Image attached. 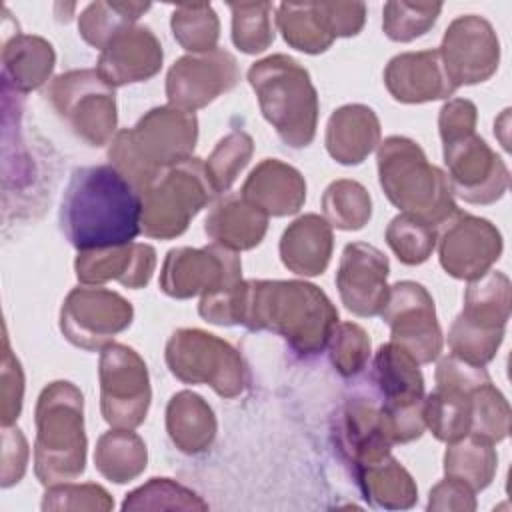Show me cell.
<instances>
[{
    "instance_id": "cell-1",
    "label": "cell",
    "mask_w": 512,
    "mask_h": 512,
    "mask_svg": "<svg viewBox=\"0 0 512 512\" xmlns=\"http://www.w3.org/2000/svg\"><path fill=\"white\" fill-rule=\"evenodd\" d=\"M60 230L78 250L130 244L140 234L142 196L112 166H80L60 204Z\"/></svg>"
},
{
    "instance_id": "cell-2",
    "label": "cell",
    "mask_w": 512,
    "mask_h": 512,
    "mask_svg": "<svg viewBox=\"0 0 512 512\" xmlns=\"http://www.w3.org/2000/svg\"><path fill=\"white\" fill-rule=\"evenodd\" d=\"M240 324L282 336L302 358L322 352L338 324V310L314 284L300 280H244Z\"/></svg>"
},
{
    "instance_id": "cell-3",
    "label": "cell",
    "mask_w": 512,
    "mask_h": 512,
    "mask_svg": "<svg viewBox=\"0 0 512 512\" xmlns=\"http://www.w3.org/2000/svg\"><path fill=\"white\" fill-rule=\"evenodd\" d=\"M198 140L194 112L176 106L148 110L132 128L120 130L108 150L110 164L142 194L166 168L192 158Z\"/></svg>"
},
{
    "instance_id": "cell-4",
    "label": "cell",
    "mask_w": 512,
    "mask_h": 512,
    "mask_svg": "<svg viewBox=\"0 0 512 512\" xmlns=\"http://www.w3.org/2000/svg\"><path fill=\"white\" fill-rule=\"evenodd\" d=\"M34 472L44 486L78 478L86 468L84 398L66 380L48 384L36 402Z\"/></svg>"
},
{
    "instance_id": "cell-5",
    "label": "cell",
    "mask_w": 512,
    "mask_h": 512,
    "mask_svg": "<svg viewBox=\"0 0 512 512\" xmlns=\"http://www.w3.org/2000/svg\"><path fill=\"white\" fill-rule=\"evenodd\" d=\"M378 178L386 198L430 226H442L456 210L446 174L428 162L424 150L406 136H388L378 148Z\"/></svg>"
},
{
    "instance_id": "cell-6",
    "label": "cell",
    "mask_w": 512,
    "mask_h": 512,
    "mask_svg": "<svg viewBox=\"0 0 512 512\" xmlns=\"http://www.w3.org/2000/svg\"><path fill=\"white\" fill-rule=\"evenodd\" d=\"M262 116L280 140L292 148L308 146L316 136L318 92L300 62L286 54H272L248 70Z\"/></svg>"
},
{
    "instance_id": "cell-7",
    "label": "cell",
    "mask_w": 512,
    "mask_h": 512,
    "mask_svg": "<svg viewBox=\"0 0 512 512\" xmlns=\"http://www.w3.org/2000/svg\"><path fill=\"white\" fill-rule=\"evenodd\" d=\"M510 280L498 270H488L472 280L464 294V308L448 332V346L454 356L486 366L504 340L510 316Z\"/></svg>"
},
{
    "instance_id": "cell-8",
    "label": "cell",
    "mask_w": 512,
    "mask_h": 512,
    "mask_svg": "<svg viewBox=\"0 0 512 512\" xmlns=\"http://www.w3.org/2000/svg\"><path fill=\"white\" fill-rule=\"evenodd\" d=\"M214 188L204 162L188 158L160 172L142 196L140 232L148 238L170 240L180 236L190 220L212 200Z\"/></svg>"
},
{
    "instance_id": "cell-9",
    "label": "cell",
    "mask_w": 512,
    "mask_h": 512,
    "mask_svg": "<svg viewBox=\"0 0 512 512\" xmlns=\"http://www.w3.org/2000/svg\"><path fill=\"white\" fill-rule=\"evenodd\" d=\"M166 364L186 384H208L222 398H236L248 384L240 352L226 340L198 330L180 328L166 342Z\"/></svg>"
},
{
    "instance_id": "cell-10",
    "label": "cell",
    "mask_w": 512,
    "mask_h": 512,
    "mask_svg": "<svg viewBox=\"0 0 512 512\" xmlns=\"http://www.w3.org/2000/svg\"><path fill=\"white\" fill-rule=\"evenodd\" d=\"M46 98L54 112L88 146H104L118 124L116 94L96 70H70L56 76Z\"/></svg>"
},
{
    "instance_id": "cell-11",
    "label": "cell",
    "mask_w": 512,
    "mask_h": 512,
    "mask_svg": "<svg viewBox=\"0 0 512 512\" xmlns=\"http://www.w3.org/2000/svg\"><path fill=\"white\" fill-rule=\"evenodd\" d=\"M100 410L112 428H136L144 422L150 406V378L140 354L114 344L102 348L100 366Z\"/></svg>"
},
{
    "instance_id": "cell-12",
    "label": "cell",
    "mask_w": 512,
    "mask_h": 512,
    "mask_svg": "<svg viewBox=\"0 0 512 512\" xmlns=\"http://www.w3.org/2000/svg\"><path fill=\"white\" fill-rule=\"evenodd\" d=\"M390 326V342L404 348L418 364H430L442 352V330L428 290L412 280L390 286L380 312Z\"/></svg>"
},
{
    "instance_id": "cell-13",
    "label": "cell",
    "mask_w": 512,
    "mask_h": 512,
    "mask_svg": "<svg viewBox=\"0 0 512 512\" xmlns=\"http://www.w3.org/2000/svg\"><path fill=\"white\" fill-rule=\"evenodd\" d=\"M132 304L106 288H74L60 310L64 338L82 350H100L132 324Z\"/></svg>"
},
{
    "instance_id": "cell-14",
    "label": "cell",
    "mask_w": 512,
    "mask_h": 512,
    "mask_svg": "<svg viewBox=\"0 0 512 512\" xmlns=\"http://www.w3.org/2000/svg\"><path fill=\"white\" fill-rule=\"evenodd\" d=\"M242 280L240 256L220 244L172 248L160 270V290L172 298L214 294Z\"/></svg>"
},
{
    "instance_id": "cell-15",
    "label": "cell",
    "mask_w": 512,
    "mask_h": 512,
    "mask_svg": "<svg viewBox=\"0 0 512 512\" xmlns=\"http://www.w3.org/2000/svg\"><path fill=\"white\" fill-rule=\"evenodd\" d=\"M444 164L452 194L468 204H492L508 190L504 160L474 132L444 142Z\"/></svg>"
},
{
    "instance_id": "cell-16",
    "label": "cell",
    "mask_w": 512,
    "mask_h": 512,
    "mask_svg": "<svg viewBox=\"0 0 512 512\" xmlns=\"http://www.w3.org/2000/svg\"><path fill=\"white\" fill-rule=\"evenodd\" d=\"M436 242L446 274L468 282L484 276L504 248L502 234L490 220L460 210L442 224Z\"/></svg>"
},
{
    "instance_id": "cell-17",
    "label": "cell",
    "mask_w": 512,
    "mask_h": 512,
    "mask_svg": "<svg viewBox=\"0 0 512 512\" xmlns=\"http://www.w3.org/2000/svg\"><path fill=\"white\" fill-rule=\"evenodd\" d=\"M438 52L444 72L456 90L464 84L486 82L500 62V42L492 24L476 14L452 20Z\"/></svg>"
},
{
    "instance_id": "cell-18",
    "label": "cell",
    "mask_w": 512,
    "mask_h": 512,
    "mask_svg": "<svg viewBox=\"0 0 512 512\" xmlns=\"http://www.w3.org/2000/svg\"><path fill=\"white\" fill-rule=\"evenodd\" d=\"M238 80V62L230 52L214 48L202 54H186L168 70L166 96L170 106L194 112L232 90Z\"/></svg>"
},
{
    "instance_id": "cell-19",
    "label": "cell",
    "mask_w": 512,
    "mask_h": 512,
    "mask_svg": "<svg viewBox=\"0 0 512 512\" xmlns=\"http://www.w3.org/2000/svg\"><path fill=\"white\" fill-rule=\"evenodd\" d=\"M388 272V258L376 246L366 242L346 244L336 272L342 304L356 316L380 314L390 292Z\"/></svg>"
},
{
    "instance_id": "cell-20",
    "label": "cell",
    "mask_w": 512,
    "mask_h": 512,
    "mask_svg": "<svg viewBox=\"0 0 512 512\" xmlns=\"http://www.w3.org/2000/svg\"><path fill=\"white\" fill-rule=\"evenodd\" d=\"M162 44L148 26H126L102 48L96 72L112 88L144 82L162 68Z\"/></svg>"
},
{
    "instance_id": "cell-21",
    "label": "cell",
    "mask_w": 512,
    "mask_h": 512,
    "mask_svg": "<svg viewBox=\"0 0 512 512\" xmlns=\"http://www.w3.org/2000/svg\"><path fill=\"white\" fill-rule=\"evenodd\" d=\"M336 448L352 470L378 462L390 454L380 416V404L374 398L354 396L346 400L336 416Z\"/></svg>"
},
{
    "instance_id": "cell-22",
    "label": "cell",
    "mask_w": 512,
    "mask_h": 512,
    "mask_svg": "<svg viewBox=\"0 0 512 512\" xmlns=\"http://www.w3.org/2000/svg\"><path fill=\"white\" fill-rule=\"evenodd\" d=\"M156 268V250L150 244L130 242L100 250L78 252L74 270L82 284L118 280L126 288H144Z\"/></svg>"
},
{
    "instance_id": "cell-23",
    "label": "cell",
    "mask_w": 512,
    "mask_h": 512,
    "mask_svg": "<svg viewBox=\"0 0 512 512\" xmlns=\"http://www.w3.org/2000/svg\"><path fill=\"white\" fill-rule=\"evenodd\" d=\"M384 84L392 98L404 104L440 100L456 92L444 72L438 50L404 52L394 56L384 70Z\"/></svg>"
},
{
    "instance_id": "cell-24",
    "label": "cell",
    "mask_w": 512,
    "mask_h": 512,
    "mask_svg": "<svg viewBox=\"0 0 512 512\" xmlns=\"http://www.w3.org/2000/svg\"><path fill=\"white\" fill-rule=\"evenodd\" d=\"M240 196L266 216H290L306 202V180L294 166L266 158L250 172Z\"/></svg>"
},
{
    "instance_id": "cell-25",
    "label": "cell",
    "mask_w": 512,
    "mask_h": 512,
    "mask_svg": "<svg viewBox=\"0 0 512 512\" xmlns=\"http://www.w3.org/2000/svg\"><path fill=\"white\" fill-rule=\"evenodd\" d=\"M324 142L338 164H360L380 144V120L364 104L340 106L328 118Z\"/></svg>"
},
{
    "instance_id": "cell-26",
    "label": "cell",
    "mask_w": 512,
    "mask_h": 512,
    "mask_svg": "<svg viewBox=\"0 0 512 512\" xmlns=\"http://www.w3.org/2000/svg\"><path fill=\"white\" fill-rule=\"evenodd\" d=\"M332 226L318 214L296 218L280 238L282 264L300 276H318L332 256Z\"/></svg>"
},
{
    "instance_id": "cell-27",
    "label": "cell",
    "mask_w": 512,
    "mask_h": 512,
    "mask_svg": "<svg viewBox=\"0 0 512 512\" xmlns=\"http://www.w3.org/2000/svg\"><path fill=\"white\" fill-rule=\"evenodd\" d=\"M266 228L268 216L236 194L218 200L204 220L206 236L232 252L258 246Z\"/></svg>"
},
{
    "instance_id": "cell-28",
    "label": "cell",
    "mask_w": 512,
    "mask_h": 512,
    "mask_svg": "<svg viewBox=\"0 0 512 512\" xmlns=\"http://www.w3.org/2000/svg\"><path fill=\"white\" fill-rule=\"evenodd\" d=\"M372 382L382 394V408H404L424 400V378L418 362L398 344H382L372 362Z\"/></svg>"
},
{
    "instance_id": "cell-29",
    "label": "cell",
    "mask_w": 512,
    "mask_h": 512,
    "mask_svg": "<svg viewBox=\"0 0 512 512\" xmlns=\"http://www.w3.org/2000/svg\"><path fill=\"white\" fill-rule=\"evenodd\" d=\"M216 416L210 404L190 390L174 394L166 406V430L184 454H200L216 438Z\"/></svg>"
},
{
    "instance_id": "cell-30",
    "label": "cell",
    "mask_w": 512,
    "mask_h": 512,
    "mask_svg": "<svg viewBox=\"0 0 512 512\" xmlns=\"http://www.w3.org/2000/svg\"><path fill=\"white\" fill-rule=\"evenodd\" d=\"M54 62V48L42 36L16 32L10 40H4V84L14 86L16 92L26 94L40 88L52 74Z\"/></svg>"
},
{
    "instance_id": "cell-31",
    "label": "cell",
    "mask_w": 512,
    "mask_h": 512,
    "mask_svg": "<svg viewBox=\"0 0 512 512\" xmlns=\"http://www.w3.org/2000/svg\"><path fill=\"white\" fill-rule=\"evenodd\" d=\"M362 496L376 508L404 510L418 500V488L410 472L390 454L378 462L354 470Z\"/></svg>"
},
{
    "instance_id": "cell-32",
    "label": "cell",
    "mask_w": 512,
    "mask_h": 512,
    "mask_svg": "<svg viewBox=\"0 0 512 512\" xmlns=\"http://www.w3.org/2000/svg\"><path fill=\"white\" fill-rule=\"evenodd\" d=\"M474 390L450 382H436L434 392L422 404L424 424L436 440L452 444L470 434Z\"/></svg>"
},
{
    "instance_id": "cell-33",
    "label": "cell",
    "mask_w": 512,
    "mask_h": 512,
    "mask_svg": "<svg viewBox=\"0 0 512 512\" xmlns=\"http://www.w3.org/2000/svg\"><path fill=\"white\" fill-rule=\"evenodd\" d=\"M146 462V444L132 428H114L98 438L94 466L106 480L126 484L144 472Z\"/></svg>"
},
{
    "instance_id": "cell-34",
    "label": "cell",
    "mask_w": 512,
    "mask_h": 512,
    "mask_svg": "<svg viewBox=\"0 0 512 512\" xmlns=\"http://www.w3.org/2000/svg\"><path fill=\"white\" fill-rule=\"evenodd\" d=\"M276 24L284 40L306 54H320L336 40L328 26L322 2H284L278 6Z\"/></svg>"
},
{
    "instance_id": "cell-35",
    "label": "cell",
    "mask_w": 512,
    "mask_h": 512,
    "mask_svg": "<svg viewBox=\"0 0 512 512\" xmlns=\"http://www.w3.org/2000/svg\"><path fill=\"white\" fill-rule=\"evenodd\" d=\"M498 466V454L490 442L472 434L452 442L444 454V474L468 484L474 492L490 486Z\"/></svg>"
},
{
    "instance_id": "cell-36",
    "label": "cell",
    "mask_w": 512,
    "mask_h": 512,
    "mask_svg": "<svg viewBox=\"0 0 512 512\" xmlns=\"http://www.w3.org/2000/svg\"><path fill=\"white\" fill-rule=\"evenodd\" d=\"M150 4L144 2H92L78 18L80 36L94 48H104L112 36L132 26Z\"/></svg>"
},
{
    "instance_id": "cell-37",
    "label": "cell",
    "mask_w": 512,
    "mask_h": 512,
    "mask_svg": "<svg viewBox=\"0 0 512 512\" xmlns=\"http://www.w3.org/2000/svg\"><path fill=\"white\" fill-rule=\"evenodd\" d=\"M324 218L338 230H360L372 216L368 190L356 180H334L322 194Z\"/></svg>"
},
{
    "instance_id": "cell-38",
    "label": "cell",
    "mask_w": 512,
    "mask_h": 512,
    "mask_svg": "<svg viewBox=\"0 0 512 512\" xmlns=\"http://www.w3.org/2000/svg\"><path fill=\"white\" fill-rule=\"evenodd\" d=\"M172 34L192 54L210 52L220 36V22L210 4H180L172 12Z\"/></svg>"
},
{
    "instance_id": "cell-39",
    "label": "cell",
    "mask_w": 512,
    "mask_h": 512,
    "mask_svg": "<svg viewBox=\"0 0 512 512\" xmlns=\"http://www.w3.org/2000/svg\"><path fill=\"white\" fill-rule=\"evenodd\" d=\"M122 510H208V504L176 480L150 478L126 494Z\"/></svg>"
},
{
    "instance_id": "cell-40",
    "label": "cell",
    "mask_w": 512,
    "mask_h": 512,
    "mask_svg": "<svg viewBox=\"0 0 512 512\" xmlns=\"http://www.w3.org/2000/svg\"><path fill=\"white\" fill-rule=\"evenodd\" d=\"M436 240V228L410 214L394 216L386 228L388 246L406 266H418L426 262L436 248Z\"/></svg>"
},
{
    "instance_id": "cell-41",
    "label": "cell",
    "mask_w": 512,
    "mask_h": 512,
    "mask_svg": "<svg viewBox=\"0 0 512 512\" xmlns=\"http://www.w3.org/2000/svg\"><path fill=\"white\" fill-rule=\"evenodd\" d=\"M252 152H254V140L250 134L242 130H234L226 134L216 144V148L204 162L208 180L216 194L226 192L236 182L238 174L250 162Z\"/></svg>"
},
{
    "instance_id": "cell-42",
    "label": "cell",
    "mask_w": 512,
    "mask_h": 512,
    "mask_svg": "<svg viewBox=\"0 0 512 512\" xmlns=\"http://www.w3.org/2000/svg\"><path fill=\"white\" fill-rule=\"evenodd\" d=\"M510 432V406L504 394L490 382L472 392L470 434L490 444L504 440Z\"/></svg>"
},
{
    "instance_id": "cell-43",
    "label": "cell",
    "mask_w": 512,
    "mask_h": 512,
    "mask_svg": "<svg viewBox=\"0 0 512 512\" xmlns=\"http://www.w3.org/2000/svg\"><path fill=\"white\" fill-rule=\"evenodd\" d=\"M232 10V42L246 54L264 52L274 42L272 32V4L270 2H242L230 4Z\"/></svg>"
},
{
    "instance_id": "cell-44",
    "label": "cell",
    "mask_w": 512,
    "mask_h": 512,
    "mask_svg": "<svg viewBox=\"0 0 512 512\" xmlns=\"http://www.w3.org/2000/svg\"><path fill=\"white\" fill-rule=\"evenodd\" d=\"M440 10L442 4L438 2H386L382 10L384 34L394 42H410L434 26Z\"/></svg>"
},
{
    "instance_id": "cell-45",
    "label": "cell",
    "mask_w": 512,
    "mask_h": 512,
    "mask_svg": "<svg viewBox=\"0 0 512 512\" xmlns=\"http://www.w3.org/2000/svg\"><path fill=\"white\" fill-rule=\"evenodd\" d=\"M330 360L342 376H356L370 358V338L354 322L336 324L330 334Z\"/></svg>"
},
{
    "instance_id": "cell-46",
    "label": "cell",
    "mask_w": 512,
    "mask_h": 512,
    "mask_svg": "<svg viewBox=\"0 0 512 512\" xmlns=\"http://www.w3.org/2000/svg\"><path fill=\"white\" fill-rule=\"evenodd\" d=\"M110 494L98 484H52L44 492L42 510H112Z\"/></svg>"
},
{
    "instance_id": "cell-47",
    "label": "cell",
    "mask_w": 512,
    "mask_h": 512,
    "mask_svg": "<svg viewBox=\"0 0 512 512\" xmlns=\"http://www.w3.org/2000/svg\"><path fill=\"white\" fill-rule=\"evenodd\" d=\"M24 396V374L18 358L8 346L4 336V356H2V426H12L22 410Z\"/></svg>"
},
{
    "instance_id": "cell-48",
    "label": "cell",
    "mask_w": 512,
    "mask_h": 512,
    "mask_svg": "<svg viewBox=\"0 0 512 512\" xmlns=\"http://www.w3.org/2000/svg\"><path fill=\"white\" fill-rule=\"evenodd\" d=\"M476 106L466 98H452L440 108L438 128L442 142L468 136L476 128Z\"/></svg>"
},
{
    "instance_id": "cell-49",
    "label": "cell",
    "mask_w": 512,
    "mask_h": 512,
    "mask_svg": "<svg viewBox=\"0 0 512 512\" xmlns=\"http://www.w3.org/2000/svg\"><path fill=\"white\" fill-rule=\"evenodd\" d=\"M28 442L18 428L2 426V488H8L26 472Z\"/></svg>"
},
{
    "instance_id": "cell-50",
    "label": "cell",
    "mask_w": 512,
    "mask_h": 512,
    "mask_svg": "<svg viewBox=\"0 0 512 512\" xmlns=\"http://www.w3.org/2000/svg\"><path fill=\"white\" fill-rule=\"evenodd\" d=\"M474 490L456 480V478H444L430 490L428 498V510H474L476 508V498Z\"/></svg>"
},
{
    "instance_id": "cell-51",
    "label": "cell",
    "mask_w": 512,
    "mask_h": 512,
    "mask_svg": "<svg viewBox=\"0 0 512 512\" xmlns=\"http://www.w3.org/2000/svg\"><path fill=\"white\" fill-rule=\"evenodd\" d=\"M328 26L334 38L356 36L366 20V6L362 2H322Z\"/></svg>"
}]
</instances>
